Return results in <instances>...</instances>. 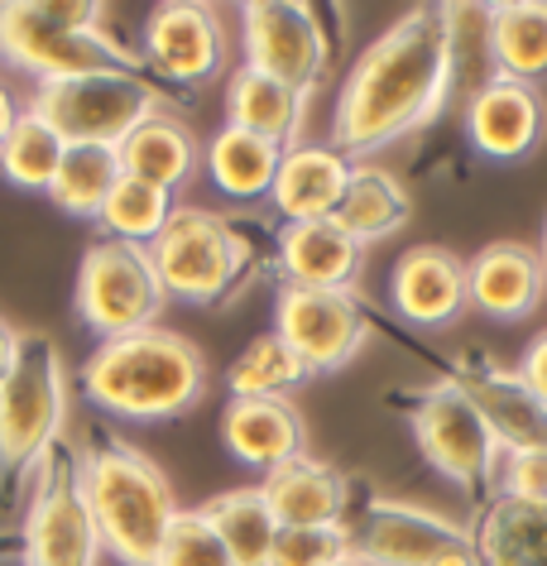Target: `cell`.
<instances>
[{"mask_svg":"<svg viewBox=\"0 0 547 566\" xmlns=\"http://www.w3.org/2000/svg\"><path fill=\"white\" fill-rule=\"evenodd\" d=\"M278 164H284V149H278L274 139L235 130V125H221L202 149L207 178H212L227 197H241V202H255V197L274 192Z\"/></svg>","mask_w":547,"mask_h":566,"instance_id":"4316f807","label":"cell"},{"mask_svg":"<svg viewBox=\"0 0 547 566\" xmlns=\"http://www.w3.org/2000/svg\"><path fill=\"white\" fill-rule=\"evenodd\" d=\"M30 116H39L49 130H59L63 145H102L120 149V139L164 111V87L139 67H102V73L34 82Z\"/></svg>","mask_w":547,"mask_h":566,"instance_id":"5b68a950","label":"cell"},{"mask_svg":"<svg viewBox=\"0 0 547 566\" xmlns=\"http://www.w3.org/2000/svg\"><path fill=\"white\" fill-rule=\"evenodd\" d=\"M207 523L217 528V537L227 543L235 566H270L274 537H278V518L270 500L260 494V485H241V490H221L207 504H198Z\"/></svg>","mask_w":547,"mask_h":566,"instance_id":"f1b7e54d","label":"cell"},{"mask_svg":"<svg viewBox=\"0 0 547 566\" xmlns=\"http://www.w3.org/2000/svg\"><path fill=\"white\" fill-rule=\"evenodd\" d=\"M332 566H365V562H356V557H341V562H332Z\"/></svg>","mask_w":547,"mask_h":566,"instance_id":"b9f144b4","label":"cell"},{"mask_svg":"<svg viewBox=\"0 0 547 566\" xmlns=\"http://www.w3.org/2000/svg\"><path fill=\"white\" fill-rule=\"evenodd\" d=\"M307 379L313 375H307V365L298 360V350H293L274 327L260 332L227 370L231 399H288V394L298 385H307Z\"/></svg>","mask_w":547,"mask_h":566,"instance_id":"4dcf8cb0","label":"cell"},{"mask_svg":"<svg viewBox=\"0 0 547 566\" xmlns=\"http://www.w3.org/2000/svg\"><path fill=\"white\" fill-rule=\"evenodd\" d=\"M350 528V557L365 566H428L438 552L466 543V528L432 509L403 504V500H370Z\"/></svg>","mask_w":547,"mask_h":566,"instance_id":"9a60e30c","label":"cell"},{"mask_svg":"<svg viewBox=\"0 0 547 566\" xmlns=\"http://www.w3.org/2000/svg\"><path fill=\"white\" fill-rule=\"evenodd\" d=\"M350 182V159L336 154L332 145H293L284 149L270 202L284 221H327L336 217Z\"/></svg>","mask_w":547,"mask_h":566,"instance_id":"7402d4cb","label":"cell"},{"mask_svg":"<svg viewBox=\"0 0 547 566\" xmlns=\"http://www.w3.org/2000/svg\"><path fill=\"white\" fill-rule=\"evenodd\" d=\"M446 385L475 408V418L490 428V437H495V447L504 457L547 447V408L509 365H499L495 356H485V350H466L461 360H452Z\"/></svg>","mask_w":547,"mask_h":566,"instance_id":"5bb4252c","label":"cell"},{"mask_svg":"<svg viewBox=\"0 0 547 566\" xmlns=\"http://www.w3.org/2000/svg\"><path fill=\"white\" fill-rule=\"evenodd\" d=\"M456 77V10L413 6L360 49L332 106V149L370 159L442 116Z\"/></svg>","mask_w":547,"mask_h":566,"instance_id":"6da1fadb","label":"cell"},{"mask_svg":"<svg viewBox=\"0 0 547 566\" xmlns=\"http://www.w3.org/2000/svg\"><path fill=\"white\" fill-rule=\"evenodd\" d=\"M241 63L313 96L327 77L332 39L322 30V15L303 0H255L241 6Z\"/></svg>","mask_w":547,"mask_h":566,"instance_id":"8fae6325","label":"cell"},{"mask_svg":"<svg viewBox=\"0 0 547 566\" xmlns=\"http://www.w3.org/2000/svg\"><path fill=\"white\" fill-rule=\"evenodd\" d=\"M495 490L499 494H518V500H533V504H547V447L504 457L499 475H495Z\"/></svg>","mask_w":547,"mask_h":566,"instance_id":"d590c367","label":"cell"},{"mask_svg":"<svg viewBox=\"0 0 547 566\" xmlns=\"http://www.w3.org/2000/svg\"><path fill=\"white\" fill-rule=\"evenodd\" d=\"M274 264L293 289H356L365 245L327 221H284L274 231Z\"/></svg>","mask_w":547,"mask_h":566,"instance_id":"d6986e66","label":"cell"},{"mask_svg":"<svg viewBox=\"0 0 547 566\" xmlns=\"http://www.w3.org/2000/svg\"><path fill=\"white\" fill-rule=\"evenodd\" d=\"M67 370L44 332H20V356L0 385V494L15 490L63 442Z\"/></svg>","mask_w":547,"mask_h":566,"instance_id":"277c9868","label":"cell"},{"mask_svg":"<svg viewBox=\"0 0 547 566\" xmlns=\"http://www.w3.org/2000/svg\"><path fill=\"white\" fill-rule=\"evenodd\" d=\"M274 332L298 350L307 375H332L350 365L370 342V313L356 289H293L274 298Z\"/></svg>","mask_w":547,"mask_h":566,"instance_id":"7c38bea8","label":"cell"},{"mask_svg":"<svg viewBox=\"0 0 547 566\" xmlns=\"http://www.w3.org/2000/svg\"><path fill=\"white\" fill-rule=\"evenodd\" d=\"M350 557V528H278L270 566H332Z\"/></svg>","mask_w":547,"mask_h":566,"instance_id":"e575fe53","label":"cell"},{"mask_svg":"<svg viewBox=\"0 0 547 566\" xmlns=\"http://www.w3.org/2000/svg\"><path fill=\"white\" fill-rule=\"evenodd\" d=\"M120 174L125 178H139L149 188H164V192H182L202 168V149H198V135L188 130L178 116L168 111H154L149 120H139L130 135L120 139Z\"/></svg>","mask_w":547,"mask_h":566,"instance_id":"603a6c76","label":"cell"},{"mask_svg":"<svg viewBox=\"0 0 547 566\" xmlns=\"http://www.w3.org/2000/svg\"><path fill=\"white\" fill-rule=\"evenodd\" d=\"M518 379L538 394V403L547 408V332H538L524 350V360H518Z\"/></svg>","mask_w":547,"mask_h":566,"instance_id":"8d00e7d4","label":"cell"},{"mask_svg":"<svg viewBox=\"0 0 547 566\" xmlns=\"http://www.w3.org/2000/svg\"><path fill=\"white\" fill-rule=\"evenodd\" d=\"M82 394L120 422H168L207 399V360L182 332L149 327L96 342L82 360Z\"/></svg>","mask_w":547,"mask_h":566,"instance_id":"7a4b0ae2","label":"cell"},{"mask_svg":"<svg viewBox=\"0 0 547 566\" xmlns=\"http://www.w3.org/2000/svg\"><path fill=\"white\" fill-rule=\"evenodd\" d=\"M0 63L34 82H59L102 73V67H139L130 49L111 34H82L49 10V0H10L0 6Z\"/></svg>","mask_w":547,"mask_h":566,"instance_id":"9c48e42d","label":"cell"},{"mask_svg":"<svg viewBox=\"0 0 547 566\" xmlns=\"http://www.w3.org/2000/svg\"><path fill=\"white\" fill-rule=\"evenodd\" d=\"M73 303L82 327L96 332V342H116V336L164 327L159 317L168 307V293L149 260V245H125V240L96 235L82 250Z\"/></svg>","mask_w":547,"mask_h":566,"instance_id":"52a82bcc","label":"cell"},{"mask_svg":"<svg viewBox=\"0 0 547 566\" xmlns=\"http://www.w3.org/2000/svg\"><path fill=\"white\" fill-rule=\"evenodd\" d=\"M413 217V197L403 192V182L389 174V168L360 159L350 164V182H346V197L336 207V226L350 231V240H360L365 250L375 240H389L399 235Z\"/></svg>","mask_w":547,"mask_h":566,"instance_id":"484cf974","label":"cell"},{"mask_svg":"<svg viewBox=\"0 0 547 566\" xmlns=\"http://www.w3.org/2000/svg\"><path fill=\"white\" fill-rule=\"evenodd\" d=\"M389 303H395L399 317L418 322V327H452L471 307L466 264L442 245L403 250L395 274H389Z\"/></svg>","mask_w":547,"mask_h":566,"instance_id":"ac0fdd59","label":"cell"},{"mask_svg":"<svg viewBox=\"0 0 547 566\" xmlns=\"http://www.w3.org/2000/svg\"><path fill=\"white\" fill-rule=\"evenodd\" d=\"M120 182V154L102 145H67L59 178L49 188V202L77 221H96L111 188Z\"/></svg>","mask_w":547,"mask_h":566,"instance_id":"f546056e","label":"cell"},{"mask_svg":"<svg viewBox=\"0 0 547 566\" xmlns=\"http://www.w3.org/2000/svg\"><path fill=\"white\" fill-rule=\"evenodd\" d=\"M466 293H471V313L490 322L533 317L547 298L543 254L518 245V240H495L466 264Z\"/></svg>","mask_w":547,"mask_h":566,"instance_id":"e0dca14e","label":"cell"},{"mask_svg":"<svg viewBox=\"0 0 547 566\" xmlns=\"http://www.w3.org/2000/svg\"><path fill=\"white\" fill-rule=\"evenodd\" d=\"M145 67L149 77L168 82V87L198 92L212 77L227 73L231 59V34L212 6H188V0H173V6L149 10L145 20Z\"/></svg>","mask_w":547,"mask_h":566,"instance_id":"4fadbf2b","label":"cell"},{"mask_svg":"<svg viewBox=\"0 0 547 566\" xmlns=\"http://www.w3.org/2000/svg\"><path fill=\"white\" fill-rule=\"evenodd\" d=\"M173 192L164 188H149V182L139 178H125L111 188L102 217H96V226H102L106 240H125V245H154L159 240V231L168 226V217H173Z\"/></svg>","mask_w":547,"mask_h":566,"instance_id":"d6a6232c","label":"cell"},{"mask_svg":"<svg viewBox=\"0 0 547 566\" xmlns=\"http://www.w3.org/2000/svg\"><path fill=\"white\" fill-rule=\"evenodd\" d=\"M20 356V332L10 327L6 317H0V385H6V375H10V365H15Z\"/></svg>","mask_w":547,"mask_h":566,"instance_id":"74e56055","label":"cell"},{"mask_svg":"<svg viewBox=\"0 0 547 566\" xmlns=\"http://www.w3.org/2000/svg\"><path fill=\"white\" fill-rule=\"evenodd\" d=\"M543 92L533 82L490 73L485 82H475L471 102H466V139L475 154L495 164L528 159L543 139Z\"/></svg>","mask_w":547,"mask_h":566,"instance_id":"2e32d148","label":"cell"},{"mask_svg":"<svg viewBox=\"0 0 547 566\" xmlns=\"http://www.w3.org/2000/svg\"><path fill=\"white\" fill-rule=\"evenodd\" d=\"M20 116H24V102H20V96L10 92V87H6V82H0V139L10 135V125H15Z\"/></svg>","mask_w":547,"mask_h":566,"instance_id":"ab89813d","label":"cell"},{"mask_svg":"<svg viewBox=\"0 0 547 566\" xmlns=\"http://www.w3.org/2000/svg\"><path fill=\"white\" fill-rule=\"evenodd\" d=\"M538 254H543V274H547V217H543V250Z\"/></svg>","mask_w":547,"mask_h":566,"instance_id":"60d3db41","label":"cell"},{"mask_svg":"<svg viewBox=\"0 0 547 566\" xmlns=\"http://www.w3.org/2000/svg\"><path fill=\"white\" fill-rule=\"evenodd\" d=\"M403 408H409V428H413L418 451H423V461L442 480H452L456 490L475 494L499 475L504 451L495 447V437H490L485 422L475 418V408L461 399L446 379L442 385L418 389Z\"/></svg>","mask_w":547,"mask_h":566,"instance_id":"30bf717a","label":"cell"},{"mask_svg":"<svg viewBox=\"0 0 547 566\" xmlns=\"http://www.w3.org/2000/svg\"><path fill=\"white\" fill-rule=\"evenodd\" d=\"M485 49L495 59V73L538 87L547 77V6L518 0L485 10Z\"/></svg>","mask_w":547,"mask_h":566,"instance_id":"83f0119b","label":"cell"},{"mask_svg":"<svg viewBox=\"0 0 547 566\" xmlns=\"http://www.w3.org/2000/svg\"><path fill=\"white\" fill-rule=\"evenodd\" d=\"M154 566H235L227 543L217 537V528L207 523L202 509H178L173 523L164 533L159 562Z\"/></svg>","mask_w":547,"mask_h":566,"instance_id":"836d02e7","label":"cell"},{"mask_svg":"<svg viewBox=\"0 0 547 566\" xmlns=\"http://www.w3.org/2000/svg\"><path fill=\"white\" fill-rule=\"evenodd\" d=\"M303 120H307V92H293L245 63L227 77V125H235V130L274 139L278 149H293L303 145Z\"/></svg>","mask_w":547,"mask_h":566,"instance_id":"cb8c5ba5","label":"cell"},{"mask_svg":"<svg viewBox=\"0 0 547 566\" xmlns=\"http://www.w3.org/2000/svg\"><path fill=\"white\" fill-rule=\"evenodd\" d=\"M428 566H481V557H475V547H471V533H466V543L438 552V557H432Z\"/></svg>","mask_w":547,"mask_h":566,"instance_id":"f35d334b","label":"cell"},{"mask_svg":"<svg viewBox=\"0 0 547 566\" xmlns=\"http://www.w3.org/2000/svg\"><path fill=\"white\" fill-rule=\"evenodd\" d=\"M82 494L92 504L102 552H111L120 566L159 562L164 533L182 504L145 451L116 432H92L82 442Z\"/></svg>","mask_w":547,"mask_h":566,"instance_id":"3957f363","label":"cell"},{"mask_svg":"<svg viewBox=\"0 0 547 566\" xmlns=\"http://www.w3.org/2000/svg\"><path fill=\"white\" fill-rule=\"evenodd\" d=\"M63 154H67V145L59 139V130H49L44 120L24 111V116L10 125V135L0 139V178L20 192H44L49 197Z\"/></svg>","mask_w":547,"mask_h":566,"instance_id":"1f68e13d","label":"cell"},{"mask_svg":"<svg viewBox=\"0 0 547 566\" xmlns=\"http://www.w3.org/2000/svg\"><path fill=\"white\" fill-rule=\"evenodd\" d=\"M24 566H96L102 562V537L92 523V504L82 494V451L59 442L39 461L30 504H24L20 528Z\"/></svg>","mask_w":547,"mask_h":566,"instance_id":"ba28073f","label":"cell"},{"mask_svg":"<svg viewBox=\"0 0 547 566\" xmlns=\"http://www.w3.org/2000/svg\"><path fill=\"white\" fill-rule=\"evenodd\" d=\"M278 528H341L350 518V480L317 457H298L260 480Z\"/></svg>","mask_w":547,"mask_h":566,"instance_id":"44dd1931","label":"cell"},{"mask_svg":"<svg viewBox=\"0 0 547 566\" xmlns=\"http://www.w3.org/2000/svg\"><path fill=\"white\" fill-rule=\"evenodd\" d=\"M481 566H547V504L518 494H490L471 528Z\"/></svg>","mask_w":547,"mask_h":566,"instance_id":"d4e9b609","label":"cell"},{"mask_svg":"<svg viewBox=\"0 0 547 566\" xmlns=\"http://www.w3.org/2000/svg\"><path fill=\"white\" fill-rule=\"evenodd\" d=\"M221 447L241 465L278 471L307 457V428L293 399H227L221 408Z\"/></svg>","mask_w":547,"mask_h":566,"instance_id":"ffe728a7","label":"cell"},{"mask_svg":"<svg viewBox=\"0 0 547 566\" xmlns=\"http://www.w3.org/2000/svg\"><path fill=\"white\" fill-rule=\"evenodd\" d=\"M149 260L159 269L168 298L212 307L231 298V289L250 269V240L221 217V211L178 202L159 240L149 245Z\"/></svg>","mask_w":547,"mask_h":566,"instance_id":"8992f818","label":"cell"}]
</instances>
